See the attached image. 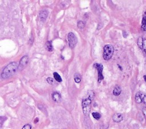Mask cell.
Returning a JSON list of instances; mask_svg holds the SVG:
<instances>
[{
	"mask_svg": "<svg viewBox=\"0 0 146 129\" xmlns=\"http://www.w3.org/2000/svg\"><path fill=\"white\" fill-rule=\"evenodd\" d=\"M18 68V64L17 63L12 62V63H10L4 69L1 73L2 77L4 79L10 77V76H13L16 72Z\"/></svg>",
	"mask_w": 146,
	"mask_h": 129,
	"instance_id": "1",
	"label": "cell"
},
{
	"mask_svg": "<svg viewBox=\"0 0 146 129\" xmlns=\"http://www.w3.org/2000/svg\"><path fill=\"white\" fill-rule=\"evenodd\" d=\"M114 51V47L111 44H107L103 48V58L105 60H109L113 55Z\"/></svg>",
	"mask_w": 146,
	"mask_h": 129,
	"instance_id": "2",
	"label": "cell"
},
{
	"mask_svg": "<svg viewBox=\"0 0 146 129\" xmlns=\"http://www.w3.org/2000/svg\"><path fill=\"white\" fill-rule=\"evenodd\" d=\"M92 100H90L88 98H86L82 100V109L83 114L86 116H88L90 114V110H91V104Z\"/></svg>",
	"mask_w": 146,
	"mask_h": 129,
	"instance_id": "3",
	"label": "cell"
},
{
	"mask_svg": "<svg viewBox=\"0 0 146 129\" xmlns=\"http://www.w3.org/2000/svg\"><path fill=\"white\" fill-rule=\"evenodd\" d=\"M68 39L69 47L71 49H74L78 43V39L76 35L73 33H69L68 35Z\"/></svg>",
	"mask_w": 146,
	"mask_h": 129,
	"instance_id": "4",
	"label": "cell"
},
{
	"mask_svg": "<svg viewBox=\"0 0 146 129\" xmlns=\"http://www.w3.org/2000/svg\"><path fill=\"white\" fill-rule=\"evenodd\" d=\"M94 68H95L98 71V83H100L102 80L104 79V77L103 76V66L102 64L95 63L94 64Z\"/></svg>",
	"mask_w": 146,
	"mask_h": 129,
	"instance_id": "5",
	"label": "cell"
},
{
	"mask_svg": "<svg viewBox=\"0 0 146 129\" xmlns=\"http://www.w3.org/2000/svg\"><path fill=\"white\" fill-rule=\"evenodd\" d=\"M135 101L138 104L142 103L143 102L144 104H145L146 101V97L144 94L142 93L141 92H138L135 95Z\"/></svg>",
	"mask_w": 146,
	"mask_h": 129,
	"instance_id": "6",
	"label": "cell"
},
{
	"mask_svg": "<svg viewBox=\"0 0 146 129\" xmlns=\"http://www.w3.org/2000/svg\"><path fill=\"white\" fill-rule=\"evenodd\" d=\"M29 62V58L28 56H23L22 59H21L20 65L18 66V68L20 70H22V69L26 67V66L28 64Z\"/></svg>",
	"mask_w": 146,
	"mask_h": 129,
	"instance_id": "7",
	"label": "cell"
},
{
	"mask_svg": "<svg viewBox=\"0 0 146 129\" xmlns=\"http://www.w3.org/2000/svg\"><path fill=\"white\" fill-rule=\"evenodd\" d=\"M137 44L141 50H143L144 51V53H145V40L143 39L142 37H139L138 39Z\"/></svg>",
	"mask_w": 146,
	"mask_h": 129,
	"instance_id": "8",
	"label": "cell"
},
{
	"mask_svg": "<svg viewBox=\"0 0 146 129\" xmlns=\"http://www.w3.org/2000/svg\"><path fill=\"white\" fill-rule=\"evenodd\" d=\"M123 119V117L122 114L116 113L112 116V119L115 122H120Z\"/></svg>",
	"mask_w": 146,
	"mask_h": 129,
	"instance_id": "9",
	"label": "cell"
},
{
	"mask_svg": "<svg viewBox=\"0 0 146 129\" xmlns=\"http://www.w3.org/2000/svg\"><path fill=\"white\" fill-rule=\"evenodd\" d=\"M39 18L42 21H45L48 16V11L46 10H42L39 13Z\"/></svg>",
	"mask_w": 146,
	"mask_h": 129,
	"instance_id": "10",
	"label": "cell"
},
{
	"mask_svg": "<svg viewBox=\"0 0 146 129\" xmlns=\"http://www.w3.org/2000/svg\"><path fill=\"white\" fill-rule=\"evenodd\" d=\"M52 100L56 102H59L61 100V95L60 93L58 92H54L52 94Z\"/></svg>",
	"mask_w": 146,
	"mask_h": 129,
	"instance_id": "11",
	"label": "cell"
},
{
	"mask_svg": "<svg viewBox=\"0 0 146 129\" xmlns=\"http://www.w3.org/2000/svg\"><path fill=\"white\" fill-rule=\"evenodd\" d=\"M122 92V89L120 86L119 85H116L115 87H114V90H113V94L115 96H118V95H120Z\"/></svg>",
	"mask_w": 146,
	"mask_h": 129,
	"instance_id": "12",
	"label": "cell"
},
{
	"mask_svg": "<svg viewBox=\"0 0 146 129\" xmlns=\"http://www.w3.org/2000/svg\"><path fill=\"white\" fill-rule=\"evenodd\" d=\"M45 48L49 52H51L53 51V46H52V42L51 41H47L45 43Z\"/></svg>",
	"mask_w": 146,
	"mask_h": 129,
	"instance_id": "13",
	"label": "cell"
},
{
	"mask_svg": "<svg viewBox=\"0 0 146 129\" xmlns=\"http://www.w3.org/2000/svg\"><path fill=\"white\" fill-rule=\"evenodd\" d=\"M53 76L54 77V79L56 81H57V82L58 83H61L62 82V79L61 77V76L59 75V74L57 72H54L53 73Z\"/></svg>",
	"mask_w": 146,
	"mask_h": 129,
	"instance_id": "14",
	"label": "cell"
},
{
	"mask_svg": "<svg viewBox=\"0 0 146 129\" xmlns=\"http://www.w3.org/2000/svg\"><path fill=\"white\" fill-rule=\"evenodd\" d=\"M74 81L76 83H79L81 81V77L79 73H76L74 75Z\"/></svg>",
	"mask_w": 146,
	"mask_h": 129,
	"instance_id": "15",
	"label": "cell"
},
{
	"mask_svg": "<svg viewBox=\"0 0 146 129\" xmlns=\"http://www.w3.org/2000/svg\"><path fill=\"white\" fill-rule=\"evenodd\" d=\"M85 25H86V22H84V21H79L77 23L78 27L79 28H80V29H82V28H84L85 27Z\"/></svg>",
	"mask_w": 146,
	"mask_h": 129,
	"instance_id": "16",
	"label": "cell"
},
{
	"mask_svg": "<svg viewBox=\"0 0 146 129\" xmlns=\"http://www.w3.org/2000/svg\"><path fill=\"white\" fill-rule=\"evenodd\" d=\"M94 96H95V93H94V92L92 91V90H90V91L88 92L87 98H88V99H90V100H92L93 99H94Z\"/></svg>",
	"mask_w": 146,
	"mask_h": 129,
	"instance_id": "17",
	"label": "cell"
},
{
	"mask_svg": "<svg viewBox=\"0 0 146 129\" xmlns=\"http://www.w3.org/2000/svg\"><path fill=\"white\" fill-rule=\"evenodd\" d=\"M146 28V20L144 17H143L142 22V29L143 31H145Z\"/></svg>",
	"mask_w": 146,
	"mask_h": 129,
	"instance_id": "18",
	"label": "cell"
},
{
	"mask_svg": "<svg viewBox=\"0 0 146 129\" xmlns=\"http://www.w3.org/2000/svg\"><path fill=\"white\" fill-rule=\"evenodd\" d=\"M92 115L95 119H96L97 120H99V119L101 118V115L99 113H97V112H94V113H92Z\"/></svg>",
	"mask_w": 146,
	"mask_h": 129,
	"instance_id": "19",
	"label": "cell"
},
{
	"mask_svg": "<svg viewBox=\"0 0 146 129\" xmlns=\"http://www.w3.org/2000/svg\"><path fill=\"white\" fill-rule=\"evenodd\" d=\"M47 82L50 85H54L55 84V80L51 77H48L47 78Z\"/></svg>",
	"mask_w": 146,
	"mask_h": 129,
	"instance_id": "20",
	"label": "cell"
},
{
	"mask_svg": "<svg viewBox=\"0 0 146 129\" xmlns=\"http://www.w3.org/2000/svg\"><path fill=\"white\" fill-rule=\"evenodd\" d=\"M22 129H32V126L30 124H26L23 126Z\"/></svg>",
	"mask_w": 146,
	"mask_h": 129,
	"instance_id": "21",
	"label": "cell"
},
{
	"mask_svg": "<svg viewBox=\"0 0 146 129\" xmlns=\"http://www.w3.org/2000/svg\"><path fill=\"white\" fill-rule=\"evenodd\" d=\"M127 33L126 31H123V37L124 38H126L127 37Z\"/></svg>",
	"mask_w": 146,
	"mask_h": 129,
	"instance_id": "22",
	"label": "cell"
},
{
	"mask_svg": "<svg viewBox=\"0 0 146 129\" xmlns=\"http://www.w3.org/2000/svg\"><path fill=\"white\" fill-rule=\"evenodd\" d=\"M145 111H146V109L144 107V108H143V110H142L143 113V114H144V116H145Z\"/></svg>",
	"mask_w": 146,
	"mask_h": 129,
	"instance_id": "23",
	"label": "cell"
},
{
	"mask_svg": "<svg viewBox=\"0 0 146 129\" xmlns=\"http://www.w3.org/2000/svg\"><path fill=\"white\" fill-rule=\"evenodd\" d=\"M38 121H39V119H38V118H35V120H34V123H37L38 122Z\"/></svg>",
	"mask_w": 146,
	"mask_h": 129,
	"instance_id": "24",
	"label": "cell"
},
{
	"mask_svg": "<svg viewBox=\"0 0 146 129\" xmlns=\"http://www.w3.org/2000/svg\"><path fill=\"white\" fill-rule=\"evenodd\" d=\"M118 68H120V70H121V71H122V67H121L120 65H119V64L118 65Z\"/></svg>",
	"mask_w": 146,
	"mask_h": 129,
	"instance_id": "25",
	"label": "cell"
},
{
	"mask_svg": "<svg viewBox=\"0 0 146 129\" xmlns=\"http://www.w3.org/2000/svg\"><path fill=\"white\" fill-rule=\"evenodd\" d=\"M143 77H144V81H146V80H145V75H144V76H143Z\"/></svg>",
	"mask_w": 146,
	"mask_h": 129,
	"instance_id": "26",
	"label": "cell"
}]
</instances>
